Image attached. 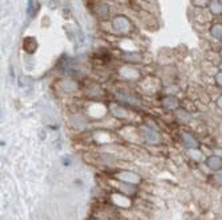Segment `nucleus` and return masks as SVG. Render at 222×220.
<instances>
[{
	"label": "nucleus",
	"instance_id": "obj_1",
	"mask_svg": "<svg viewBox=\"0 0 222 220\" xmlns=\"http://www.w3.org/2000/svg\"><path fill=\"white\" fill-rule=\"evenodd\" d=\"M207 165H209L210 169H220L222 163H221L220 158H214V157H213V158H210V159L207 161Z\"/></svg>",
	"mask_w": 222,
	"mask_h": 220
},
{
	"label": "nucleus",
	"instance_id": "obj_2",
	"mask_svg": "<svg viewBox=\"0 0 222 220\" xmlns=\"http://www.w3.org/2000/svg\"><path fill=\"white\" fill-rule=\"evenodd\" d=\"M220 177H221V179H222V173H220Z\"/></svg>",
	"mask_w": 222,
	"mask_h": 220
}]
</instances>
